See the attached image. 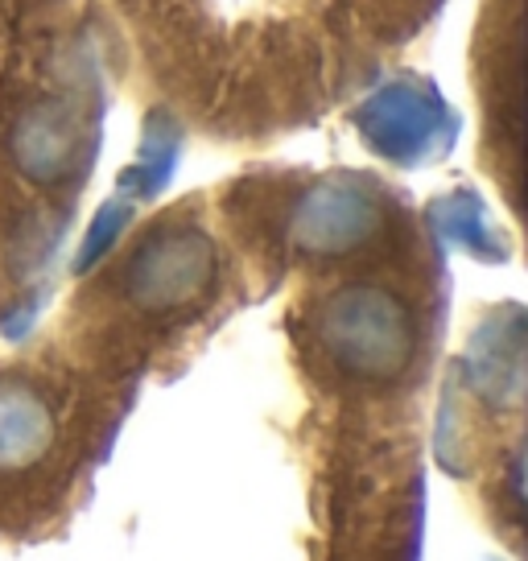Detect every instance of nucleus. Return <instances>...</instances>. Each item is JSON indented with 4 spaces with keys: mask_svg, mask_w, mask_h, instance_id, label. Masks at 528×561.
<instances>
[{
    "mask_svg": "<svg viewBox=\"0 0 528 561\" xmlns=\"http://www.w3.org/2000/svg\"><path fill=\"white\" fill-rule=\"evenodd\" d=\"M211 277V252L194 236H170L145 252L137 268L128 273V294H137L141 306H177L203 289Z\"/></svg>",
    "mask_w": 528,
    "mask_h": 561,
    "instance_id": "f03ea898",
    "label": "nucleus"
},
{
    "mask_svg": "<svg viewBox=\"0 0 528 561\" xmlns=\"http://www.w3.org/2000/svg\"><path fill=\"white\" fill-rule=\"evenodd\" d=\"M318 334L326 355L359 380H392L413 359V322L401 301L364 285L326 301Z\"/></svg>",
    "mask_w": 528,
    "mask_h": 561,
    "instance_id": "f257e3e1",
    "label": "nucleus"
},
{
    "mask_svg": "<svg viewBox=\"0 0 528 561\" xmlns=\"http://www.w3.org/2000/svg\"><path fill=\"white\" fill-rule=\"evenodd\" d=\"M46 446H50L46 404L21 388H4L0 392V471H25L30 462L46 455Z\"/></svg>",
    "mask_w": 528,
    "mask_h": 561,
    "instance_id": "7ed1b4c3",
    "label": "nucleus"
}]
</instances>
